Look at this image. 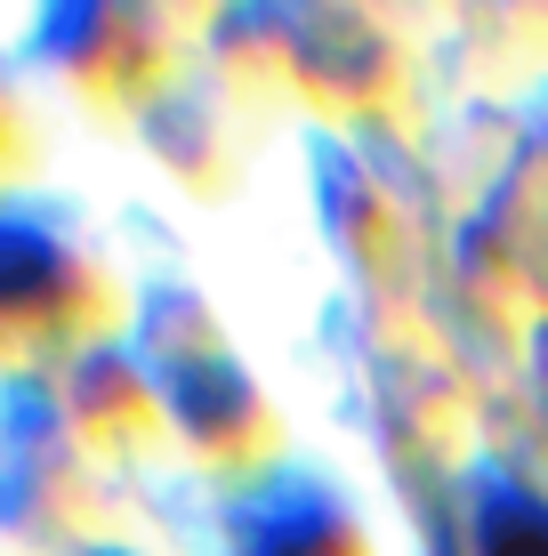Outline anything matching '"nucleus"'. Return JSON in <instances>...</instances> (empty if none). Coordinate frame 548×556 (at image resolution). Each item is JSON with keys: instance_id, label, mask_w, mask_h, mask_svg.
I'll list each match as a JSON object with an SVG mask.
<instances>
[{"instance_id": "nucleus-1", "label": "nucleus", "mask_w": 548, "mask_h": 556, "mask_svg": "<svg viewBox=\"0 0 548 556\" xmlns=\"http://www.w3.org/2000/svg\"><path fill=\"white\" fill-rule=\"evenodd\" d=\"M73 299H81V266H73V251L49 235V226L0 210V348H9V339L56 331V323L73 315Z\"/></svg>"}, {"instance_id": "nucleus-3", "label": "nucleus", "mask_w": 548, "mask_h": 556, "mask_svg": "<svg viewBox=\"0 0 548 556\" xmlns=\"http://www.w3.org/2000/svg\"><path fill=\"white\" fill-rule=\"evenodd\" d=\"M0 153H9V113H0Z\"/></svg>"}, {"instance_id": "nucleus-2", "label": "nucleus", "mask_w": 548, "mask_h": 556, "mask_svg": "<svg viewBox=\"0 0 548 556\" xmlns=\"http://www.w3.org/2000/svg\"><path fill=\"white\" fill-rule=\"evenodd\" d=\"M484 556H548V508L533 492H500L484 508Z\"/></svg>"}]
</instances>
